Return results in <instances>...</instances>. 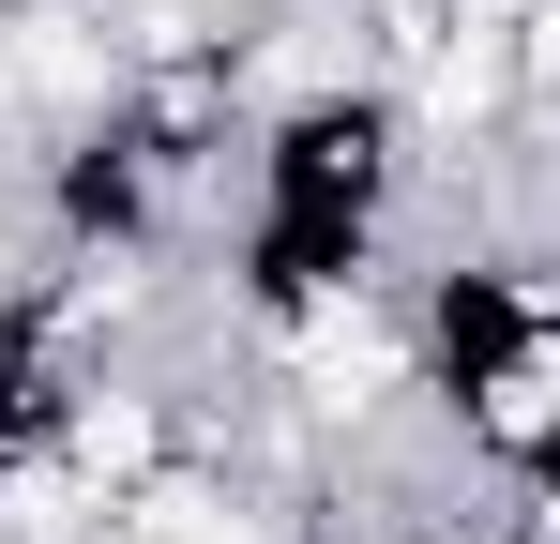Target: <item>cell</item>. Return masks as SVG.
I'll list each match as a JSON object with an SVG mask.
<instances>
[{"instance_id": "obj_1", "label": "cell", "mask_w": 560, "mask_h": 544, "mask_svg": "<svg viewBox=\"0 0 560 544\" xmlns=\"http://www.w3.org/2000/svg\"><path fill=\"white\" fill-rule=\"evenodd\" d=\"M167 167L121 137V106L77 137H31V243L46 258H167Z\"/></svg>"}, {"instance_id": "obj_2", "label": "cell", "mask_w": 560, "mask_h": 544, "mask_svg": "<svg viewBox=\"0 0 560 544\" xmlns=\"http://www.w3.org/2000/svg\"><path fill=\"white\" fill-rule=\"evenodd\" d=\"M77 393H92V363L46 333V303H31V287H0V469H61Z\"/></svg>"}]
</instances>
